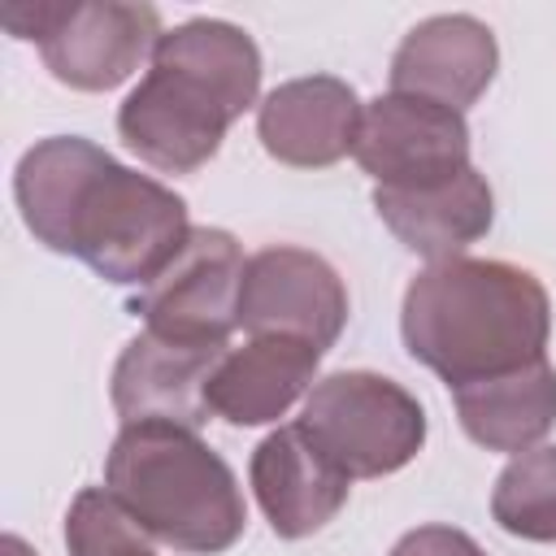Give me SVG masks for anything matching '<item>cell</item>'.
I'll use <instances>...</instances> for the list:
<instances>
[{
  "mask_svg": "<svg viewBox=\"0 0 556 556\" xmlns=\"http://www.w3.org/2000/svg\"><path fill=\"white\" fill-rule=\"evenodd\" d=\"M230 348H200V343H174L152 330L135 334L109 378L113 408L122 426L130 421H174L187 430H200L208 421V382Z\"/></svg>",
  "mask_w": 556,
  "mask_h": 556,
  "instance_id": "obj_10",
  "label": "cell"
},
{
  "mask_svg": "<svg viewBox=\"0 0 556 556\" xmlns=\"http://www.w3.org/2000/svg\"><path fill=\"white\" fill-rule=\"evenodd\" d=\"M361 100L352 83L334 74H308L278 83L256 104V139L261 148L295 169H326L356 148Z\"/></svg>",
  "mask_w": 556,
  "mask_h": 556,
  "instance_id": "obj_13",
  "label": "cell"
},
{
  "mask_svg": "<svg viewBox=\"0 0 556 556\" xmlns=\"http://www.w3.org/2000/svg\"><path fill=\"white\" fill-rule=\"evenodd\" d=\"M317 365H321V352L313 343L256 334L243 348H230L213 369L208 408L230 426L278 421L304 391H313Z\"/></svg>",
  "mask_w": 556,
  "mask_h": 556,
  "instance_id": "obj_15",
  "label": "cell"
},
{
  "mask_svg": "<svg viewBox=\"0 0 556 556\" xmlns=\"http://www.w3.org/2000/svg\"><path fill=\"white\" fill-rule=\"evenodd\" d=\"M13 195L26 230L78 256L104 282H152L191 235L187 200L165 182L113 161L83 135H52L22 152Z\"/></svg>",
  "mask_w": 556,
  "mask_h": 556,
  "instance_id": "obj_1",
  "label": "cell"
},
{
  "mask_svg": "<svg viewBox=\"0 0 556 556\" xmlns=\"http://www.w3.org/2000/svg\"><path fill=\"white\" fill-rule=\"evenodd\" d=\"M400 334L408 356L434 369L452 391L547 356L552 300L521 265L452 256L408 282Z\"/></svg>",
  "mask_w": 556,
  "mask_h": 556,
  "instance_id": "obj_3",
  "label": "cell"
},
{
  "mask_svg": "<svg viewBox=\"0 0 556 556\" xmlns=\"http://www.w3.org/2000/svg\"><path fill=\"white\" fill-rule=\"evenodd\" d=\"M460 430L486 452H530L556 426V365L547 356L495 374L482 382L452 387Z\"/></svg>",
  "mask_w": 556,
  "mask_h": 556,
  "instance_id": "obj_16",
  "label": "cell"
},
{
  "mask_svg": "<svg viewBox=\"0 0 556 556\" xmlns=\"http://www.w3.org/2000/svg\"><path fill=\"white\" fill-rule=\"evenodd\" d=\"M391 556H486V552L456 526H417L391 547Z\"/></svg>",
  "mask_w": 556,
  "mask_h": 556,
  "instance_id": "obj_19",
  "label": "cell"
},
{
  "mask_svg": "<svg viewBox=\"0 0 556 556\" xmlns=\"http://www.w3.org/2000/svg\"><path fill=\"white\" fill-rule=\"evenodd\" d=\"M300 426L348 478H387L426 443V408L408 387L374 369H339L313 382Z\"/></svg>",
  "mask_w": 556,
  "mask_h": 556,
  "instance_id": "obj_6",
  "label": "cell"
},
{
  "mask_svg": "<svg viewBox=\"0 0 556 556\" xmlns=\"http://www.w3.org/2000/svg\"><path fill=\"white\" fill-rule=\"evenodd\" d=\"M0 556H35V552L26 547V539H17V534H4V539H0Z\"/></svg>",
  "mask_w": 556,
  "mask_h": 556,
  "instance_id": "obj_20",
  "label": "cell"
},
{
  "mask_svg": "<svg viewBox=\"0 0 556 556\" xmlns=\"http://www.w3.org/2000/svg\"><path fill=\"white\" fill-rule=\"evenodd\" d=\"M261 52L248 30L222 17H191L152 48V70L117 109L126 148L161 174H195L256 104Z\"/></svg>",
  "mask_w": 556,
  "mask_h": 556,
  "instance_id": "obj_2",
  "label": "cell"
},
{
  "mask_svg": "<svg viewBox=\"0 0 556 556\" xmlns=\"http://www.w3.org/2000/svg\"><path fill=\"white\" fill-rule=\"evenodd\" d=\"M0 22L39 43L48 74L74 91H113L165 35L161 13L130 0H13Z\"/></svg>",
  "mask_w": 556,
  "mask_h": 556,
  "instance_id": "obj_5",
  "label": "cell"
},
{
  "mask_svg": "<svg viewBox=\"0 0 556 556\" xmlns=\"http://www.w3.org/2000/svg\"><path fill=\"white\" fill-rule=\"evenodd\" d=\"M70 556H156L148 534L126 517V508L104 486H83L65 513Z\"/></svg>",
  "mask_w": 556,
  "mask_h": 556,
  "instance_id": "obj_18",
  "label": "cell"
},
{
  "mask_svg": "<svg viewBox=\"0 0 556 556\" xmlns=\"http://www.w3.org/2000/svg\"><path fill=\"white\" fill-rule=\"evenodd\" d=\"M491 517L500 530L530 539V543H556V447H530L517 452L491 491Z\"/></svg>",
  "mask_w": 556,
  "mask_h": 556,
  "instance_id": "obj_17",
  "label": "cell"
},
{
  "mask_svg": "<svg viewBox=\"0 0 556 556\" xmlns=\"http://www.w3.org/2000/svg\"><path fill=\"white\" fill-rule=\"evenodd\" d=\"M243 265V248L230 230L191 226L174 261L130 295V313L161 339L226 348L239 326Z\"/></svg>",
  "mask_w": 556,
  "mask_h": 556,
  "instance_id": "obj_7",
  "label": "cell"
},
{
  "mask_svg": "<svg viewBox=\"0 0 556 556\" xmlns=\"http://www.w3.org/2000/svg\"><path fill=\"white\" fill-rule=\"evenodd\" d=\"M352 156L374 187H434L469 169V126L456 109L387 91L365 104Z\"/></svg>",
  "mask_w": 556,
  "mask_h": 556,
  "instance_id": "obj_9",
  "label": "cell"
},
{
  "mask_svg": "<svg viewBox=\"0 0 556 556\" xmlns=\"http://www.w3.org/2000/svg\"><path fill=\"white\" fill-rule=\"evenodd\" d=\"M256 504L278 539L317 534L348 504L352 478L308 439L300 421L265 434L248 465Z\"/></svg>",
  "mask_w": 556,
  "mask_h": 556,
  "instance_id": "obj_11",
  "label": "cell"
},
{
  "mask_svg": "<svg viewBox=\"0 0 556 556\" xmlns=\"http://www.w3.org/2000/svg\"><path fill=\"white\" fill-rule=\"evenodd\" d=\"M343 321L348 287L326 256L291 243H274L248 256L239 287V326L252 339L278 334L326 352L343 334Z\"/></svg>",
  "mask_w": 556,
  "mask_h": 556,
  "instance_id": "obj_8",
  "label": "cell"
},
{
  "mask_svg": "<svg viewBox=\"0 0 556 556\" xmlns=\"http://www.w3.org/2000/svg\"><path fill=\"white\" fill-rule=\"evenodd\" d=\"M495 65L500 48L486 22L469 13H439L400 39L391 56V91L465 113L491 87Z\"/></svg>",
  "mask_w": 556,
  "mask_h": 556,
  "instance_id": "obj_12",
  "label": "cell"
},
{
  "mask_svg": "<svg viewBox=\"0 0 556 556\" xmlns=\"http://www.w3.org/2000/svg\"><path fill=\"white\" fill-rule=\"evenodd\" d=\"M374 208L387 230L430 265L460 256L495 222V195L473 165L434 187H374Z\"/></svg>",
  "mask_w": 556,
  "mask_h": 556,
  "instance_id": "obj_14",
  "label": "cell"
},
{
  "mask_svg": "<svg viewBox=\"0 0 556 556\" xmlns=\"http://www.w3.org/2000/svg\"><path fill=\"white\" fill-rule=\"evenodd\" d=\"M104 491L156 543L191 556H217L248 526L235 469L187 426L130 421L104 460Z\"/></svg>",
  "mask_w": 556,
  "mask_h": 556,
  "instance_id": "obj_4",
  "label": "cell"
}]
</instances>
